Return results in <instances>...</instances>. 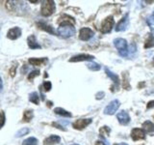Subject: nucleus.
<instances>
[{
    "label": "nucleus",
    "mask_w": 154,
    "mask_h": 145,
    "mask_svg": "<svg viewBox=\"0 0 154 145\" xmlns=\"http://www.w3.org/2000/svg\"><path fill=\"white\" fill-rule=\"evenodd\" d=\"M87 67H88L89 69L91 71H99L101 69V66L99 64H97V63H94V62L87 63Z\"/></svg>",
    "instance_id": "22"
},
{
    "label": "nucleus",
    "mask_w": 154,
    "mask_h": 145,
    "mask_svg": "<svg viewBox=\"0 0 154 145\" xmlns=\"http://www.w3.org/2000/svg\"><path fill=\"white\" fill-rule=\"evenodd\" d=\"M120 105V103L119 100H114L112 101L111 103L106 106L105 109H104V113L106 115H113L115 114L116 111L118 110V108H119Z\"/></svg>",
    "instance_id": "5"
},
{
    "label": "nucleus",
    "mask_w": 154,
    "mask_h": 145,
    "mask_svg": "<svg viewBox=\"0 0 154 145\" xmlns=\"http://www.w3.org/2000/svg\"><path fill=\"white\" fill-rule=\"evenodd\" d=\"M4 124H5V115L3 112H0V129L3 127Z\"/></svg>",
    "instance_id": "28"
},
{
    "label": "nucleus",
    "mask_w": 154,
    "mask_h": 145,
    "mask_svg": "<svg viewBox=\"0 0 154 145\" xmlns=\"http://www.w3.org/2000/svg\"><path fill=\"white\" fill-rule=\"evenodd\" d=\"M51 82L50 81H45L43 82V88H45V91H50L51 89Z\"/></svg>",
    "instance_id": "27"
},
{
    "label": "nucleus",
    "mask_w": 154,
    "mask_h": 145,
    "mask_svg": "<svg viewBox=\"0 0 154 145\" xmlns=\"http://www.w3.org/2000/svg\"><path fill=\"white\" fill-rule=\"evenodd\" d=\"M93 36H94V31L91 30V29H90V28L84 27V28H82L80 30L79 39L82 41H88Z\"/></svg>",
    "instance_id": "6"
},
{
    "label": "nucleus",
    "mask_w": 154,
    "mask_h": 145,
    "mask_svg": "<svg viewBox=\"0 0 154 145\" xmlns=\"http://www.w3.org/2000/svg\"><path fill=\"white\" fill-rule=\"evenodd\" d=\"M16 70H17V66H13L12 67V69H11V71H10V74H11V76H14V74H16Z\"/></svg>",
    "instance_id": "30"
},
{
    "label": "nucleus",
    "mask_w": 154,
    "mask_h": 145,
    "mask_svg": "<svg viewBox=\"0 0 154 145\" xmlns=\"http://www.w3.org/2000/svg\"><path fill=\"white\" fill-rule=\"evenodd\" d=\"M38 144V139L36 137H29L23 141L22 145H37Z\"/></svg>",
    "instance_id": "23"
},
{
    "label": "nucleus",
    "mask_w": 154,
    "mask_h": 145,
    "mask_svg": "<svg viewBox=\"0 0 154 145\" xmlns=\"http://www.w3.org/2000/svg\"><path fill=\"white\" fill-rule=\"evenodd\" d=\"M105 72H106V74H107V76H108L109 77H111V79L113 80V82L115 83V85L119 87V79L118 75H116V74H114L113 72H111L107 67H105Z\"/></svg>",
    "instance_id": "15"
},
{
    "label": "nucleus",
    "mask_w": 154,
    "mask_h": 145,
    "mask_svg": "<svg viewBox=\"0 0 154 145\" xmlns=\"http://www.w3.org/2000/svg\"><path fill=\"white\" fill-rule=\"evenodd\" d=\"M54 112L58 115H61V116H64V117H71L72 114L70 112H69V111H66L65 109H63L61 108H56L54 109Z\"/></svg>",
    "instance_id": "19"
},
{
    "label": "nucleus",
    "mask_w": 154,
    "mask_h": 145,
    "mask_svg": "<svg viewBox=\"0 0 154 145\" xmlns=\"http://www.w3.org/2000/svg\"><path fill=\"white\" fill-rule=\"evenodd\" d=\"M60 141H61L60 137H58V135H50V137H48L47 138L45 139L43 144L45 145H53V144L59 143Z\"/></svg>",
    "instance_id": "13"
},
{
    "label": "nucleus",
    "mask_w": 154,
    "mask_h": 145,
    "mask_svg": "<svg viewBox=\"0 0 154 145\" xmlns=\"http://www.w3.org/2000/svg\"><path fill=\"white\" fill-rule=\"evenodd\" d=\"M29 100H30L31 103L35 104V105H38V103H40V98H38V95L37 92H33L32 94H30Z\"/></svg>",
    "instance_id": "21"
},
{
    "label": "nucleus",
    "mask_w": 154,
    "mask_h": 145,
    "mask_svg": "<svg viewBox=\"0 0 154 145\" xmlns=\"http://www.w3.org/2000/svg\"><path fill=\"white\" fill-rule=\"evenodd\" d=\"M71 145H79V144H71Z\"/></svg>",
    "instance_id": "36"
},
{
    "label": "nucleus",
    "mask_w": 154,
    "mask_h": 145,
    "mask_svg": "<svg viewBox=\"0 0 154 145\" xmlns=\"http://www.w3.org/2000/svg\"><path fill=\"white\" fill-rule=\"evenodd\" d=\"M47 62V58H30L29 63L33 66H42V64Z\"/></svg>",
    "instance_id": "16"
},
{
    "label": "nucleus",
    "mask_w": 154,
    "mask_h": 145,
    "mask_svg": "<svg viewBox=\"0 0 154 145\" xmlns=\"http://www.w3.org/2000/svg\"><path fill=\"white\" fill-rule=\"evenodd\" d=\"M114 45H115L116 47H117V50H119V53L120 56H122V57L128 56L129 50L127 47V42L125 41L124 39H122V38L115 39Z\"/></svg>",
    "instance_id": "2"
},
{
    "label": "nucleus",
    "mask_w": 154,
    "mask_h": 145,
    "mask_svg": "<svg viewBox=\"0 0 154 145\" xmlns=\"http://www.w3.org/2000/svg\"><path fill=\"white\" fill-rule=\"evenodd\" d=\"M114 23H115V21H114V18L112 16L106 18L102 22V25H101V32H102L103 34L109 33L111 30H112V27L114 26Z\"/></svg>",
    "instance_id": "4"
},
{
    "label": "nucleus",
    "mask_w": 154,
    "mask_h": 145,
    "mask_svg": "<svg viewBox=\"0 0 154 145\" xmlns=\"http://www.w3.org/2000/svg\"><path fill=\"white\" fill-rule=\"evenodd\" d=\"M128 24H129V18H128V14H126L122 19H120L119 22L117 24V27H116V31H117V32L124 31L125 29L127 28Z\"/></svg>",
    "instance_id": "7"
},
{
    "label": "nucleus",
    "mask_w": 154,
    "mask_h": 145,
    "mask_svg": "<svg viewBox=\"0 0 154 145\" xmlns=\"http://www.w3.org/2000/svg\"><path fill=\"white\" fill-rule=\"evenodd\" d=\"M100 96H104V93H103V92H99V93H97V94H96V99H101V97Z\"/></svg>",
    "instance_id": "32"
},
{
    "label": "nucleus",
    "mask_w": 154,
    "mask_h": 145,
    "mask_svg": "<svg viewBox=\"0 0 154 145\" xmlns=\"http://www.w3.org/2000/svg\"><path fill=\"white\" fill-rule=\"evenodd\" d=\"M91 123V119L88 118V119H79V120H76L75 122L72 124L73 128L76 130H82L86 128L87 126L90 125Z\"/></svg>",
    "instance_id": "8"
},
{
    "label": "nucleus",
    "mask_w": 154,
    "mask_h": 145,
    "mask_svg": "<svg viewBox=\"0 0 154 145\" xmlns=\"http://www.w3.org/2000/svg\"><path fill=\"white\" fill-rule=\"evenodd\" d=\"M143 128L147 133H153L154 132V124L152 122H150V121H146V122H143Z\"/></svg>",
    "instance_id": "18"
},
{
    "label": "nucleus",
    "mask_w": 154,
    "mask_h": 145,
    "mask_svg": "<svg viewBox=\"0 0 154 145\" xmlns=\"http://www.w3.org/2000/svg\"><path fill=\"white\" fill-rule=\"evenodd\" d=\"M94 56L90 55V54H79L71 57L69 59V62H80V61H90L93 60Z\"/></svg>",
    "instance_id": "12"
},
{
    "label": "nucleus",
    "mask_w": 154,
    "mask_h": 145,
    "mask_svg": "<svg viewBox=\"0 0 154 145\" xmlns=\"http://www.w3.org/2000/svg\"><path fill=\"white\" fill-rule=\"evenodd\" d=\"M131 137L133 140H139V139H144L146 138V133L142 129H133L131 133Z\"/></svg>",
    "instance_id": "11"
},
{
    "label": "nucleus",
    "mask_w": 154,
    "mask_h": 145,
    "mask_svg": "<svg viewBox=\"0 0 154 145\" xmlns=\"http://www.w3.org/2000/svg\"><path fill=\"white\" fill-rule=\"evenodd\" d=\"M38 75H40V71H38V70L32 71V72H30V74H29V76H28V79H29V80H31V79H34V77L38 76Z\"/></svg>",
    "instance_id": "26"
},
{
    "label": "nucleus",
    "mask_w": 154,
    "mask_h": 145,
    "mask_svg": "<svg viewBox=\"0 0 154 145\" xmlns=\"http://www.w3.org/2000/svg\"><path fill=\"white\" fill-rule=\"evenodd\" d=\"M21 35V29L19 27H14L12 29H10L7 33V37L11 40H17V38H19Z\"/></svg>",
    "instance_id": "9"
},
{
    "label": "nucleus",
    "mask_w": 154,
    "mask_h": 145,
    "mask_svg": "<svg viewBox=\"0 0 154 145\" xmlns=\"http://www.w3.org/2000/svg\"><path fill=\"white\" fill-rule=\"evenodd\" d=\"M115 145H128L127 143H119V144H115Z\"/></svg>",
    "instance_id": "35"
},
{
    "label": "nucleus",
    "mask_w": 154,
    "mask_h": 145,
    "mask_svg": "<svg viewBox=\"0 0 154 145\" xmlns=\"http://www.w3.org/2000/svg\"><path fill=\"white\" fill-rule=\"evenodd\" d=\"M147 23L149 25H154V13L147 18Z\"/></svg>",
    "instance_id": "29"
},
{
    "label": "nucleus",
    "mask_w": 154,
    "mask_h": 145,
    "mask_svg": "<svg viewBox=\"0 0 154 145\" xmlns=\"http://www.w3.org/2000/svg\"><path fill=\"white\" fill-rule=\"evenodd\" d=\"M27 43H28V46L32 50H36V48H41V46L38 45L36 41V37L34 35H31L29 36L28 39H27Z\"/></svg>",
    "instance_id": "14"
},
{
    "label": "nucleus",
    "mask_w": 154,
    "mask_h": 145,
    "mask_svg": "<svg viewBox=\"0 0 154 145\" xmlns=\"http://www.w3.org/2000/svg\"><path fill=\"white\" fill-rule=\"evenodd\" d=\"M38 26L40 27L41 29H42V30H45L48 33H50V34H55V30L53 29L50 25H47V24L45 23H43V22H38Z\"/></svg>",
    "instance_id": "17"
},
{
    "label": "nucleus",
    "mask_w": 154,
    "mask_h": 145,
    "mask_svg": "<svg viewBox=\"0 0 154 145\" xmlns=\"http://www.w3.org/2000/svg\"><path fill=\"white\" fill-rule=\"evenodd\" d=\"M32 118H33V111L32 110H26L23 114V120L26 121V122H29Z\"/></svg>",
    "instance_id": "24"
},
{
    "label": "nucleus",
    "mask_w": 154,
    "mask_h": 145,
    "mask_svg": "<svg viewBox=\"0 0 154 145\" xmlns=\"http://www.w3.org/2000/svg\"><path fill=\"white\" fill-rule=\"evenodd\" d=\"M117 119L122 125H127L130 122V116L126 111H120L117 115Z\"/></svg>",
    "instance_id": "10"
},
{
    "label": "nucleus",
    "mask_w": 154,
    "mask_h": 145,
    "mask_svg": "<svg viewBox=\"0 0 154 145\" xmlns=\"http://www.w3.org/2000/svg\"><path fill=\"white\" fill-rule=\"evenodd\" d=\"M154 106V101H151V102H149V103L147 104V108H151Z\"/></svg>",
    "instance_id": "31"
},
{
    "label": "nucleus",
    "mask_w": 154,
    "mask_h": 145,
    "mask_svg": "<svg viewBox=\"0 0 154 145\" xmlns=\"http://www.w3.org/2000/svg\"><path fill=\"white\" fill-rule=\"evenodd\" d=\"M55 11V2L52 1V0H47L45 1L43 4L42 5V14L45 17H49L54 13Z\"/></svg>",
    "instance_id": "3"
},
{
    "label": "nucleus",
    "mask_w": 154,
    "mask_h": 145,
    "mask_svg": "<svg viewBox=\"0 0 154 145\" xmlns=\"http://www.w3.org/2000/svg\"><path fill=\"white\" fill-rule=\"evenodd\" d=\"M154 47V36L152 34H149L148 38L146 39V43H144V47L146 48H149V47Z\"/></svg>",
    "instance_id": "20"
},
{
    "label": "nucleus",
    "mask_w": 154,
    "mask_h": 145,
    "mask_svg": "<svg viewBox=\"0 0 154 145\" xmlns=\"http://www.w3.org/2000/svg\"><path fill=\"white\" fill-rule=\"evenodd\" d=\"M95 145H105V143L102 142V141H97V142L95 143Z\"/></svg>",
    "instance_id": "33"
},
{
    "label": "nucleus",
    "mask_w": 154,
    "mask_h": 145,
    "mask_svg": "<svg viewBox=\"0 0 154 145\" xmlns=\"http://www.w3.org/2000/svg\"><path fill=\"white\" fill-rule=\"evenodd\" d=\"M28 133H29V129L28 128H23L21 130H19L18 132L16 134V137H22V135H25Z\"/></svg>",
    "instance_id": "25"
},
{
    "label": "nucleus",
    "mask_w": 154,
    "mask_h": 145,
    "mask_svg": "<svg viewBox=\"0 0 154 145\" xmlns=\"http://www.w3.org/2000/svg\"><path fill=\"white\" fill-rule=\"evenodd\" d=\"M153 63H154V58H153Z\"/></svg>",
    "instance_id": "37"
},
{
    "label": "nucleus",
    "mask_w": 154,
    "mask_h": 145,
    "mask_svg": "<svg viewBox=\"0 0 154 145\" xmlns=\"http://www.w3.org/2000/svg\"><path fill=\"white\" fill-rule=\"evenodd\" d=\"M57 32L63 38H69L75 34V28L71 23L63 22L60 23V27L58 28Z\"/></svg>",
    "instance_id": "1"
},
{
    "label": "nucleus",
    "mask_w": 154,
    "mask_h": 145,
    "mask_svg": "<svg viewBox=\"0 0 154 145\" xmlns=\"http://www.w3.org/2000/svg\"><path fill=\"white\" fill-rule=\"evenodd\" d=\"M2 87H3V84H2V79H1V77H0V90L2 89Z\"/></svg>",
    "instance_id": "34"
}]
</instances>
